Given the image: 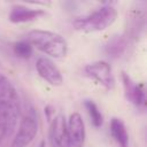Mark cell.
<instances>
[{
    "mask_svg": "<svg viewBox=\"0 0 147 147\" xmlns=\"http://www.w3.org/2000/svg\"><path fill=\"white\" fill-rule=\"evenodd\" d=\"M26 41L42 53L60 59L68 52L67 40L59 33L45 30H32L26 36Z\"/></svg>",
    "mask_w": 147,
    "mask_h": 147,
    "instance_id": "6da1fadb",
    "label": "cell"
},
{
    "mask_svg": "<svg viewBox=\"0 0 147 147\" xmlns=\"http://www.w3.org/2000/svg\"><path fill=\"white\" fill-rule=\"evenodd\" d=\"M117 17V11L111 6H102L92 14L77 18L74 25L77 30L83 32H95L102 31L109 28Z\"/></svg>",
    "mask_w": 147,
    "mask_h": 147,
    "instance_id": "7a4b0ae2",
    "label": "cell"
},
{
    "mask_svg": "<svg viewBox=\"0 0 147 147\" xmlns=\"http://www.w3.org/2000/svg\"><path fill=\"white\" fill-rule=\"evenodd\" d=\"M85 72L88 77L96 80L107 90H113L115 86V78L110 65L105 61H96L85 67Z\"/></svg>",
    "mask_w": 147,
    "mask_h": 147,
    "instance_id": "3957f363",
    "label": "cell"
},
{
    "mask_svg": "<svg viewBox=\"0 0 147 147\" xmlns=\"http://www.w3.org/2000/svg\"><path fill=\"white\" fill-rule=\"evenodd\" d=\"M38 131L37 119L31 116H24L21 121L18 131L14 138L13 147H26L36 137Z\"/></svg>",
    "mask_w": 147,
    "mask_h": 147,
    "instance_id": "277c9868",
    "label": "cell"
},
{
    "mask_svg": "<svg viewBox=\"0 0 147 147\" xmlns=\"http://www.w3.org/2000/svg\"><path fill=\"white\" fill-rule=\"evenodd\" d=\"M36 69L41 78H44L47 83L54 86H60L63 82V77L59 68L54 64V62L47 57L38 59L36 63Z\"/></svg>",
    "mask_w": 147,
    "mask_h": 147,
    "instance_id": "5b68a950",
    "label": "cell"
},
{
    "mask_svg": "<svg viewBox=\"0 0 147 147\" xmlns=\"http://www.w3.org/2000/svg\"><path fill=\"white\" fill-rule=\"evenodd\" d=\"M68 126V137L69 144L72 147H83L85 141V126L82 116L78 113L70 115Z\"/></svg>",
    "mask_w": 147,
    "mask_h": 147,
    "instance_id": "8992f818",
    "label": "cell"
},
{
    "mask_svg": "<svg viewBox=\"0 0 147 147\" xmlns=\"http://www.w3.org/2000/svg\"><path fill=\"white\" fill-rule=\"evenodd\" d=\"M51 141L54 147H70L65 117L57 115L51 124Z\"/></svg>",
    "mask_w": 147,
    "mask_h": 147,
    "instance_id": "52a82bcc",
    "label": "cell"
},
{
    "mask_svg": "<svg viewBox=\"0 0 147 147\" xmlns=\"http://www.w3.org/2000/svg\"><path fill=\"white\" fill-rule=\"evenodd\" d=\"M123 84H124V91L126 99L130 100L133 105L137 107H144L146 103V94H145V87L142 83H134L129 75L123 72L122 75Z\"/></svg>",
    "mask_w": 147,
    "mask_h": 147,
    "instance_id": "ba28073f",
    "label": "cell"
},
{
    "mask_svg": "<svg viewBox=\"0 0 147 147\" xmlns=\"http://www.w3.org/2000/svg\"><path fill=\"white\" fill-rule=\"evenodd\" d=\"M20 115V105L10 102H0V127L6 134L10 133L16 126Z\"/></svg>",
    "mask_w": 147,
    "mask_h": 147,
    "instance_id": "9c48e42d",
    "label": "cell"
},
{
    "mask_svg": "<svg viewBox=\"0 0 147 147\" xmlns=\"http://www.w3.org/2000/svg\"><path fill=\"white\" fill-rule=\"evenodd\" d=\"M44 14L45 13L41 9H34L23 5H16L11 7V10L9 13V21L13 23H24L33 21Z\"/></svg>",
    "mask_w": 147,
    "mask_h": 147,
    "instance_id": "30bf717a",
    "label": "cell"
},
{
    "mask_svg": "<svg viewBox=\"0 0 147 147\" xmlns=\"http://www.w3.org/2000/svg\"><path fill=\"white\" fill-rule=\"evenodd\" d=\"M0 102H10L20 105V98L16 92V88L11 82L0 74Z\"/></svg>",
    "mask_w": 147,
    "mask_h": 147,
    "instance_id": "8fae6325",
    "label": "cell"
},
{
    "mask_svg": "<svg viewBox=\"0 0 147 147\" xmlns=\"http://www.w3.org/2000/svg\"><path fill=\"white\" fill-rule=\"evenodd\" d=\"M110 132L119 147H129V134L122 119L114 117L110 122Z\"/></svg>",
    "mask_w": 147,
    "mask_h": 147,
    "instance_id": "7c38bea8",
    "label": "cell"
},
{
    "mask_svg": "<svg viewBox=\"0 0 147 147\" xmlns=\"http://www.w3.org/2000/svg\"><path fill=\"white\" fill-rule=\"evenodd\" d=\"M126 48V39L123 36H113L106 44V53L111 57L121 56Z\"/></svg>",
    "mask_w": 147,
    "mask_h": 147,
    "instance_id": "4fadbf2b",
    "label": "cell"
},
{
    "mask_svg": "<svg viewBox=\"0 0 147 147\" xmlns=\"http://www.w3.org/2000/svg\"><path fill=\"white\" fill-rule=\"evenodd\" d=\"M127 31L133 37H137L140 32V30L144 26V15L138 10L131 11V14L127 17Z\"/></svg>",
    "mask_w": 147,
    "mask_h": 147,
    "instance_id": "5bb4252c",
    "label": "cell"
},
{
    "mask_svg": "<svg viewBox=\"0 0 147 147\" xmlns=\"http://www.w3.org/2000/svg\"><path fill=\"white\" fill-rule=\"evenodd\" d=\"M84 106L90 115V118L92 121V124L95 126V127H100L103 123V116L100 111V109L98 108L96 103L92 100H85L84 102Z\"/></svg>",
    "mask_w": 147,
    "mask_h": 147,
    "instance_id": "9a60e30c",
    "label": "cell"
},
{
    "mask_svg": "<svg viewBox=\"0 0 147 147\" xmlns=\"http://www.w3.org/2000/svg\"><path fill=\"white\" fill-rule=\"evenodd\" d=\"M14 53L16 56L28 59L32 55V46L26 40H21L14 44Z\"/></svg>",
    "mask_w": 147,
    "mask_h": 147,
    "instance_id": "2e32d148",
    "label": "cell"
},
{
    "mask_svg": "<svg viewBox=\"0 0 147 147\" xmlns=\"http://www.w3.org/2000/svg\"><path fill=\"white\" fill-rule=\"evenodd\" d=\"M5 136H7V134H6V132H5V130H2V129L0 127V141L2 140V138H3Z\"/></svg>",
    "mask_w": 147,
    "mask_h": 147,
    "instance_id": "e0dca14e",
    "label": "cell"
},
{
    "mask_svg": "<svg viewBox=\"0 0 147 147\" xmlns=\"http://www.w3.org/2000/svg\"><path fill=\"white\" fill-rule=\"evenodd\" d=\"M38 147H46V146H45V141H41V142L39 144V146H38Z\"/></svg>",
    "mask_w": 147,
    "mask_h": 147,
    "instance_id": "ac0fdd59",
    "label": "cell"
}]
</instances>
